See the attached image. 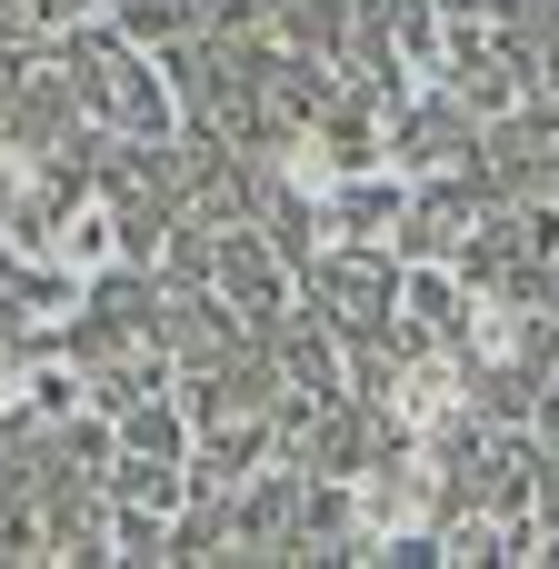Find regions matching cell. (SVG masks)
<instances>
[{
	"label": "cell",
	"instance_id": "6da1fadb",
	"mask_svg": "<svg viewBox=\"0 0 559 569\" xmlns=\"http://www.w3.org/2000/svg\"><path fill=\"white\" fill-rule=\"evenodd\" d=\"M80 100H90V110H110L130 140H170V90H160V70H150V60H130V50H90Z\"/></svg>",
	"mask_w": 559,
	"mask_h": 569
},
{
	"label": "cell",
	"instance_id": "7a4b0ae2",
	"mask_svg": "<svg viewBox=\"0 0 559 569\" xmlns=\"http://www.w3.org/2000/svg\"><path fill=\"white\" fill-rule=\"evenodd\" d=\"M440 70H450V90H460V100H480V110H510V100H520V60H510V50H490V40H450V50H440Z\"/></svg>",
	"mask_w": 559,
	"mask_h": 569
},
{
	"label": "cell",
	"instance_id": "3957f363",
	"mask_svg": "<svg viewBox=\"0 0 559 569\" xmlns=\"http://www.w3.org/2000/svg\"><path fill=\"white\" fill-rule=\"evenodd\" d=\"M220 290H240L250 310L280 300V260L260 250V230H220Z\"/></svg>",
	"mask_w": 559,
	"mask_h": 569
},
{
	"label": "cell",
	"instance_id": "277c9868",
	"mask_svg": "<svg viewBox=\"0 0 559 569\" xmlns=\"http://www.w3.org/2000/svg\"><path fill=\"white\" fill-rule=\"evenodd\" d=\"M530 420H540V440H559V380L540 390V410H530Z\"/></svg>",
	"mask_w": 559,
	"mask_h": 569
}]
</instances>
